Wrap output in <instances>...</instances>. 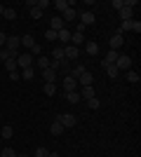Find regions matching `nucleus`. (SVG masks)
Here are the masks:
<instances>
[{
    "mask_svg": "<svg viewBox=\"0 0 141 157\" xmlns=\"http://www.w3.org/2000/svg\"><path fill=\"white\" fill-rule=\"evenodd\" d=\"M59 122H61V127H64V129H68V127H75L78 117H75L73 113H64V115L59 117Z\"/></svg>",
    "mask_w": 141,
    "mask_h": 157,
    "instance_id": "obj_3",
    "label": "nucleus"
},
{
    "mask_svg": "<svg viewBox=\"0 0 141 157\" xmlns=\"http://www.w3.org/2000/svg\"><path fill=\"white\" fill-rule=\"evenodd\" d=\"M19 42H21V45H24V47H28V49H31V47L35 45L33 35H28V33H26V35H24V38H19Z\"/></svg>",
    "mask_w": 141,
    "mask_h": 157,
    "instance_id": "obj_23",
    "label": "nucleus"
},
{
    "mask_svg": "<svg viewBox=\"0 0 141 157\" xmlns=\"http://www.w3.org/2000/svg\"><path fill=\"white\" fill-rule=\"evenodd\" d=\"M10 78H12V80H21V73L19 71H12V73H10Z\"/></svg>",
    "mask_w": 141,
    "mask_h": 157,
    "instance_id": "obj_42",
    "label": "nucleus"
},
{
    "mask_svg": "<svg viewBox=\"0 0 141 157\" xmlns=\"http://www.w3.org/2000/svg\"><path fill=\"white\" fill-rule=\"evenodd\" d=\"M42 92H45L47 96H54V94H57V85H54V82H45V87H42Z\"/></svg>",
    "mask_w": 141,
    "mask_h": 157,
    "instance_id": "obj_25",
    "label": "nucleus"
},
{
    "mask_svg": "<svg viewBox=\"0 0 141 157\" xmlns=\"http://www.w3.org/2000/svg\"><path fill=\"white\" fill-rule=\"evenodd\" d=\"M106 73H108V78H118V75H120V71H118V66L115 63H111V66H106Z\"/></svg>",
    "mask_w": 141,
    "mask_h": 157,
    "instance_id": "obj_26",
    "label": "nucleus"
},
{
    "mask_svg": "<svg viewBox=\"0 0 141 157\" xmlns=\"http://www.w3.org/2000/svg\"><path fill=\"white\" fill-rule=\"evenodd\" d=\"M80 24L85 28L92 26V24H94V12H80Z\"/></svg>",
    "mask_w": 141,
    "mask_h": 157,
    "instance_id": "obj_11",
    "label": "nucleus"
},
{
    "mask_svg": "<svg viewBox=\"0 0 141 157\" xmlns=\"http://www.w3.org/2000/svg\"><path fill=\"white\" fill-rule=\"evenodd\" d=\"M87 105H89V108H92V110H96V108H99V105H101L99 96H94V98H89V101H87Z\"/></svg>",
    "mask_w": 141,
    "mask_h": 157,
    "instance_id": "obj_32",
    "label": "nucleus"
},
{
    "mask_svg": "<svg viewBox=\"0 0 141 157\" xmlns=\"http://www.w3.org/2000/svg\"><path fill=\"white\" fill-rule=\"evenodd\" d=\"M5 42H7V35L2 31H0V49H2V47H5Z\"/></svg>",
    "mask_w": 141,
    "mask_h": 157,
    "instance_id": "obj_40",
    "label": "nucleus"
},
{
    "mask_svg": "<svg viewBox=\"0 0 141 157\" xmlns=\"http://www.w3.org/2000/svg\"><path fill=\"white\" fill-rule=\"evenodd\" d=\"M40 75H42V80H45V82H54L59 73H54L52 68H45V71H40Z\"/></svg>",
    "mask_w": 141,
    "mask_h": 157,
    "instance_id": "obj_14",
    "label": "nucleus"
},
{
    "mask_svg": "<svg viewBox=\"0 0 141 157\" xmlns=\"http://www.w3.org/2000/svg\"><path fill=\"white\" fill-rule=\"evenodd\" d=\"M127 80H129V82H139V73H134V71H127Z\"/></svg>",
    "mask_w": 141,
    "mask_h": 157,
    "instance_id": "obj_36",
    "label": "nucleus"
},
{
    "mask_svg": "<svg viewBox=\"0 0 141 157\" xmlns=\"http://www.w3.org/2000/svg\"><path fill=\"white\" fill-rule=\"evenodd\" d=\"M122 45H125V38H122V33L118 31V33H115V35H113V38H111V45H108V47H111L113 52H118V49H120Z\"/></svg>",
    "mask_w": 141,
    "mask_h": 157,
    "instance_id": "obj_8",
    "label": "nucleus"
},
{
    "mask_svg": "<svg viewBox=\"0 0 141 157\" xmlns=\"http://www.w3.org/2000/svg\"><path fill=\"white\" fill-rule=\"evenodd\" d=\"M82 42H85V33H71V45L73 47L82 45Z\"/></svg>",
    "mask_w": 141,
    "mask_h": 157,
    "instance_id": "obj_16",
    "label": "nucleus"
},
{
    "mask_svg": "<svg viewBox=\"0 0 141 157\" xmlns=\"http://www.w3.org/2000/svg\"><path fill=\"white\" fill-rule=\"evenodd\" d=\"M17 66H19L21 71H24V68H31V66H33V56H31V52L19 54V56H17Z\"/></svg>",
    "mask_w": 141,
    "mask_h": 157,
    "instance_id": "obj_2",
    "label": "nucleus"
},
{
    "mask_svg": "<svg viewBox=\"0 0 141 157\" xmlns=\"http://www.w3.org/2000/svg\"><path fill=\"white\" fill-rule=\"evenodd\" d=\"M49 28H52V31H61V28H66V24H64V19H61V17H52Z\"/></svg>",
    "mask_w": 141,
    "mask_h": 157,
    "instance_id": "obj_13",
    "label": "nucleus"
},
{
    "mask_svg": "<svg viewBox=\"0 0 141 157\" xmlns=\"http://www.w3.org/2000/svg\"><path fill=\"white\" fill-rule=\"evenodd\" d=\"M85 49H87V54L89 56H96V54H99V45H96V42H85Z\"/></svg>",
    "mask_w": 141,
    "mask_h": 157,
    "instance_id": "obj_24",
    "label": "nucleus"
},
{
    "mask_svg": "<svg viewBox=\"0 0 141 157\" xmlns=\"http://www.w3.org/2000/svg\"><path fill=\"white\" fill-rule=\"evenodd\" d=\"M35 7H40L42 12H45L47 7H49V0H38V5H35Z\"/></svg>",
    "mask_w": 141,
    "mask_h": 157,
    "instance_id": "obj_39",
    "label": "nucleus"
},
{
    "mask_svg": "<svg viewBox=\"0 0 141 157\" xmlns=\"http://www.w3.org/2000/svg\"><path fill=\"white\" fill-rule=\"evenodd\" d=\"M64 59H66V61H75V59H78V47L66 45V47H64Z\"/></svg>",
    "mask_w": 141,
    "mask_h": 157,
    "instance_id": "obj_10",
    "label": "nucleus"
},
{
    "mask_svg": "<svg viewBox=\"0 0 141 157\" xmlns=\"http://www.w3.org/2000/svg\"><path fill=\"white\" fill-rule=\"evenodd\" d=\"M64 59V47H54V52H52V61H61Z\"/></svg>",
    "mask_w": 141,
    "mask_h": 157,
    "instance_id": "obj_28",
    "label": "nucleus"
},
{
    "mask_svg": "<svg viewBox=\"0 0 141 157\" xmlns=\"http://www.w3.org/2000/svg\"><path fill=\"white\" fill-rule=\"evenodd\" d=\"M19 35H7V42H5V49H10V52H19Z\"/></svg>",
    "mask_w": 141,
    "mask_h": 157,
    "instance_id": "obj_4",
    "label": "nucleus"
},
{
    "mask_svg": "<svg viewBox=\"0 0 141 157\" xmlns=\"http://www.w3.org/2000/svg\"><path fill=\"white\" fill-rule=\"evenodd\" d=\"M111 7H115V10H122V0H113V2H111Z\"/></svg>",
    "mask_w": 141,
    "mask_h": 157,
    "instance_id": "obj_41",
    "label": "nucleus"
},
{
    "mask_svg": "<svg viewBox=\"0 0 141 157\" xmlns=\"http://www.w3.org/2000/svg\"><path fill=\"white\" fill-rule=\"evenodd\" d=\"M54 7H57L59 12H66L71 5H68V0H57V2H54Z\"/></svg>",
    "mask_w": 141,
    "mask_h": 157,
    "instance_id": "obj_29",
    "label": "nucleus"
},
{
    "mask_svg": "<svg viewBox=\"0 0 141 157\" xmlns=\"http://www.w3.org/2000/svg\"><path fill=\"white\" fill-rule=\"evenodd\" d=\"M35 5H38V0H26V7H31V10H33Z\"/></svg>",
    "mask_w": 141,
    "mask_h": 157,
    "instance_id": "obj_43",
    "label": "nucleus"
},
{
    "mask_svg": "<svg viewBox=\"0 0 141 157\" xmlns=\"http://www.w3.org/2000/svg\"><path fill=\"white\" fill-rule=\"evenodd\" d=\"M31 17H33V19H42V10L40 7H33V10H31Z\"/></svg>",
    "mask_w": 141,
    "mask_h": 157,
    "instance_id": "obj_37",
    "label": "nucleus"
},
{
    "mask_svg": "<svg viewBox=\"0 0 141 157\" xmlns=\"http://www.w3.org/2000/svg\"><path fill=\"white\" fill-rule=\"evenodd\" d=\"M5 68H7L10 73L17 71V59H7V61H5Z\"/></svg>",
    "mask_w": 141,
    "mask_h": 157,
    "instance_id": "obj_33",
    "label": "nucleus"
},
{
    "mask_svg": "<svg viewBox=\"0 0 141 157\" xmlns=\"http://www.w3.org/2000/svg\"><path fill=\"white\" fill-rule=\"evenodd\" d=\"M2 17L10 19V21H14L17 19V10H14V7H5V10H2Z\"/></svg>",
    "mask_w": 141,
    "mask_h": 157,
    "instance_id": "obj_20",
    "label": "nucleus"
},
{
    "mask_svg": "<svg viewBox=\"0 0 141 157\" xmlns=\"http://www.w3.org/2000/svg\"><path fill=\"white\" fill-rule=\"evenodd\" d=\"M31 56H42V47L40 45H33V47H31Z\"/></svg>",
    "mask_w": 141,
    "mask_h": 157,
    "instance_id": "obj_35",
    "label": "nucleus"
},
{
    "mask_svg": "<svg viewBox=\"0 0 141 157\" xmlns=\"http://www.w3.org/2000/svg\"><path fill=\"white\" fill-rule=\"evenodd\" d=\"M122 31H136V33H139V31H141V24H139L136 19L122 21V26H120V33H122Z\"/></svg>",
    "mask_w": 141,
    "mask_h": 157,
    "instance_id": "obj_9",
    "label": "nucleus"
},
{
    "mask_svg": "<svg viewBox=\"0 0 141 157\" xmlns=\"http://www.w3.org/2000/svg\"><path fill=\"white\" fill-rule=\"evenodd\" d=\"M115 66H118V71H129L132 68V59H129L127 54H120L118 61H115Z\"/></svg>",
    "mask_w": 141,
    "mask_h": 157,
    "instance_id": "obj_6",
    "label": "nucleus"
},
{
    "mask_svg": "<svg viewBox=\"0 0 141 157\" xmlns=\"http://www.w3.org/2000/svg\"><path fill=\"white\" fill-rule=\"evenodd\" d=\"M2 10H5V7H2V5H0V14H2Z\"/></svg>",
    "mask_w": 141,
    "mask_h": 157,
    "instance_id": "obj_45",
    "label": "nucleus"
},
{
    "mask_svg": "<svg viewBox=\"0 0 141 157\" xmlns=\"http://www.w3.org/2000/svg\"><path fill=\"white\" fill-rule=\"evenodd\" d=\"M33 75H35V68H33V66L21 71V78H24V80H33Z\"/></svg>",
    "mask_w": 141,
    "mask_h": 157,
    "instance_id": "obj_27",
    "label": "nucleus"
},
{
    "mask_svg": "<svg viewBox=\"0 0 141 157\" xmlns=\"http://www.w3.org/2000/svg\"><path fill=\"white\" fill-rule=\"evenodd\" d=\"M66 96V101L68 103H80L82 98H80V92H68V94H64Z\"/></svg>",
    "mask_w": 141,
    "mask_h": 157,
    "instance_id": "obj_18",
    "label": "nucleus"
},
{
    "mask_svg": "<svg viewBox=\"0 0 141 157\" xmlns=\"http://www.w3.org/2000/svg\"><path fill=\"white\" fill-rule=\"evenodd\" d=\"M0 157H19L17 152L12 150V148H2V152H0Z\"/></svg>",
    "mask_w": 141,
    "mask_h": 157,
    "instance_id": "obj_34",
    "label": "nucleus"
},
{
    "mask_svg": "<svg viewBox=\"0 0 141 157\" xmlns=\"http://www.w3.org/2000/svg\"><path fill=\"white\" fill-rule=\"evenodd\" d=\"M85 71H87V68H85V63H78V66L73 68V71H71V78H75V80H78V78H80V75H82Z\"/></svg>",
    "mask_w": 141,
    "mask_h": 157,
    "instance_id": "obj_21",
    "label": "nucleus"
},
{
    "mask_svg": "<svg viewBox=\"0 0 141 157\" xmlns=\"http://www.w3.org/2000/svg\"><path fill=\"white\" fill-rule=\"evenodd\" d=\"M118 12H120V19H122V21L134 19V10H129V7H125V5H122V10H118Z\"/></svg>",
    "mask_w": 141,
    "mask_h": 157,
    "instance_id": "obj_15",
    "label": "nucleus"
},
{
    "mask_svg": "<svg viewBox=\"0 0 141 157\" xmlns=\"http://www.w3.org/2000/svg\"><path fill=\"white\" fill-rule=\"evenodd\" d=\"M0 134H2V138H12V136H14V129H12V127H10V124H5V127H2V131H0Z\"/></svg>",
    "mask_w": 141,
    "mask_h": 157,
    "instance_id": "obj_30",
    "label": "nucleus"
},
{
    "mask_svg": "<svg viewBox=\"0 0 141 157\" xmlns=\"http://www.w3.org/2000/svg\"><path fill=\"white\" fill-rule=\"evenodd\" d=\"M78 85H80V87H94V75L89 71H85L80 78H78Z\"/></svg>",
    "mask_w": 141,
    "mask_h": 157,
    "instance_id": "obj_7",
    "label": "nucleus"
},
{
    "mask_svg": "<svg viewBox=\"0 0 141 157\" xmlns=\"http://www.w3.org/2000/svg\"><path fill=\"white\" fill-rule=\"evenodd\" d=\"M57 42H59V45H71V31H68V28H61V31H57Z\"/></svg>",
    "mask_w": 141,
    "mask_h": 157,
    "instance_id": "obj_5",
    "label": "nucleus"
},
{
    "mask_svg": "<svg viewBox=\"0 0 141 157\" xmlns=\"http://www.w3.org/2000/svg\"><path fill=\"white\" fill-rule=\"evenodd\" d=\"M47 155H49L47 148H38V150H35V157H47Z\"/></svg>",
    "mask_w": 141,
    "mask_h": 157,
    "instance_id": "obj_38",
    "label": "nucleus"
},
{
    "mask_svg": "<svg viewBox=\"0 0 141 157\" xmlns=\"http://www.w3.org/2000/svg\"><path fill=\"white\" fill-rule=\"evenodd\" d=\"M45 38L49 40V42H57V31H52V28H47V31H45Z\"/></svg>",
    "mask_w": 141,
    "mask_h": 157,
    "instance_id": "obj_31",
    "label": "nucleus"
},
{
    "mask_svg": "<svg viewBox=\"0 0 141 157\" xmlns=\"http://www.w3.org/2000/svg\"><path fill=\"white\" fill-rule=\"evenodd\" d=\"M49 61L52 59H47V56H38V61H33V66H38L40 71H45V68H49Z\"/></svg>",
    "mask_w": 141,
    "mask_h": 157,
    "instance_id": "obj_17",
    "label": "nucleus"
},
{
    "mask_svg": "<svg viewBox=\"0 0 141 157\" xmlns=\"http://www.w3.org/2000/svg\"><path fill=\"white\" fill-rule=\"evenodd\" d=\"M47 157H61V155H59V152H49Z\"/></svg>",
    "mask_w": 141,
    "mask_h": 157,
    "instance_id": "obj_44",
    "label": "nucleus"
},
{
    "mask_svg": "<svg viewBox=\"0 0 141 157\" xmlns=\"http://www.w3.org/2000/svg\"><path fill=\"white\" fill-rule=\"evenodd\" d=\"M49 131H52V136H61V134H64V127H61V122H59V120H57V122H52Z\"/></svg>",
    "mask_w": 141,
    "mask_h": 157,
    "instance_id": "obj_19",
    "label": "nucleus"
},
{
    "mask_svg": "<svg viewBox=\"0 0 141 157\" xmlns=\"http://www.w3.org/2000/svg\"><path fill=\"white\" fill-rule=\"evenodd\" d=\"M61 87H64V94H68V92H78V80L71 78V75H64V80H61Z\"/></svg>",
    "mask_w": 141,
    "mask_h": 157,
    "instance_id": "obj_1",
    "label": "nucleus"
},
{
    "mask_svg": "<svg viewBox=\"0 0 141 157\" xmlns=\"http://www.w3.org/2000/svg\"><path fill=\"white\" fill-rule=\"evenodd\" d=\"M61 14H64V24H66V21H73L75 17H78V12H75L73 7H68L66 12H61Z\"/></svg>",
    "mask_w": 141,
    "mask_h": 157,
    "instance_id": "obj_22",
    "label": "nucleus"
},
{
    "mask_svg": "<svg viewBox=\"0 0 141 157\" xmlns=\"http://www.w3.org/2000/svg\"><path fill=\"white\" fill-rule=\"evenodd\" d=\"M96 96V92H94V87H80V98L82 101H89V98Z\"/></svg>",
    "mask_w": 141,
    "mask_h": 157,
    "instance_id": "obj_12",
    "label": "nucleus"
}]
</instances>
